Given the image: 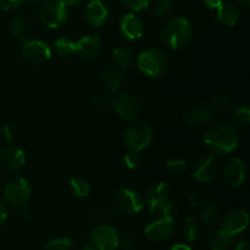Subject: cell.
Here are the masks:
<instances>
[{
  "label": "cell",
  "mask_w": 250,
  "mask_h": 250,
  "mask_svg": "<svg viewBox=\"0 0 250 250\" xmlns=\"http://www.w3.org/2000/svg\"><path fill=\"white\" fill-rule=\"evenodd\" d=\"M203 141L210 151L225 155L236 149L238 144V133L233 127L221 125L209 129L204 134Z\"/></svg>",
  "instance_id": "obj_1"
},
{
  "label": "cell",
  "mask_w": 250,
  "mask_h": 250,
  "mask_svg": "<svg viewBox=\"0 0 250 250\" xmlns=\"http://www.w3.org/2000/svg\"><path fill=\"white\" fill-rule=\"evenodd\" d=\"M193 34L192 23L186 17H175L170 20L161 32V39L167 48L178 50L189 42Z\"/></svg>",
  "instance_id": "obj_2"
},
{
  "label": "cell",
  "mask_w": 250,
  "mask_h": 250,
  "mask_svg": "<svg viewBox=\"0 0 250 250\" xmlns=\"http://www.w3.org/2000/svg\"><path fill=\"white\" fill-rule=\"evenodd\" d=\"M138 68L149 77H160L165 73L167 60L163 50L156 48L146 49L137 59Z\"/></svg>",
  "instance_id": "obj_3"
},
{
  "label": "cell",
  "mask_w": 250,
  "mask_h": 250,
  "mask_svg": "<svg viewBox=\"0 0 250 250\" xmlns=\"http://www.w3.org/2000/svg\"><path fill=\"white\" fill-rule=\"evenodd\" d=\"M68 7L63 0H45L39 9V19L49 28H59L66 22Z\"/></svg>",
  "instance_id": "obj_4"
},
{
  "label": "cell",
  "mask_w": 250,
  "mask_h": 250,
  "mask_svg": "<svg viewBox=\"0 0 250 250\" xmlns=\"http://www.w3.org/2000/svg\"><path fill=\"white\" fill-rule=\"evenodd\" d=\"M153 138V131L148 124L136 122L126 128L124 132V141L131 151H141L150 144Z\"/></svg>",
  "instance_id": "obj_5"
},
{
  "label": "cell",
  "mask_w": 250,
  "mask_h": 250,
  "mask_svg": "<svg viewBox=\"0 0 250 250\" xmlns=\"http://www.w3.org/2000/svg\"><path fill=\"white\" fill-rule=\"evenodd\" d=\"M6 202L14 208H22L31 197V187L23 177H15L6 185L4 190Z\"/></svg>",
  "instance_id": "obj_6"
},
{
  "label": "cell",
  "mask_w": 250,
  "mask_h": 250,
  "mask_svg": "<svg viewBox=\"0 0 250 250\" xmlns=\"http://www.w3.org/2000/svg\"><path fill=\"white\" fill-rule=\"evenodd\" d=\"M114 109L126 121H134L141 114V106L137 98L129 92H121L112 100Z\"/></svg>",
  "instance_id": "obj_7"
},
{
  "label": "cell",
  "mask_w": 250,
  "mask_h": 250,
  "mask_svg": "<svg viewBox=\"0 0 250 250\" xmlns=\"http://www.w3.org/2000/svg\"><path fill=\"white\" fill-rule=\"evenodd\" d=\"M92 242L97 250H115L119 247L120 237L114 227L100 225L93 229Z\"/></svg>",
  "instance_id": "obj_8"
},
{
  "label": "cell",
  "mask_w": 250,
  "mask_h": 250,
  "mask_svg": "<svg viewBox=\"0 0 250 250\" xmlns=\"http://www.w3.org/2000/svg\"><path fill=\"white\" fill-rule=\"evenodd\" d=\"M115 202H116L117 208L125 214H138L144 207L143 198L134 190L128 189V188H122L117 190L115 195Z\"/></svg>",
  "instance_id": "obj_9"
},
{
  "label": "cell",
  "mask_w": 250,
  "mask_h": 250,
  "mask_svg": "<svg viewBox=\"0 0 250 250\" xmlns=\"http://www.w3.org/2000/svg\"><path fill=\"white\" fill-rule=\"evenodd\" d=\"M22 55L32 63L43 65L51 58V50L46 43L42 41H27L22 44Z\"/></svg>",
  "instance_id": "obj_10"
},
{
  "label": "cell",
  "mask_w": 250,
  "mask_h": 250,
  "mask_svg": "<svg viewBox=\"0 0 250 250\" xmlns=\"http://www.w3.org/2000/svg\"><path fill=\"white\" fill-rule=\"evenodd\" d=\"M247 173V166L243 160L238 158L231 159L227 161L225 165L224 171H222V176H224V181L227 186L229 187H239L242 183L246 180Z\"/></svg>",
  "instance_id": "obj_11"
},
{
  "label": "cell",
  "mask_w": 250,
  "mask_h": 250,
  "mask_svg": "<svg viewBox=\"0 0 250 250\" xmlns=\"http://www.w3.org/2000/svg\"><path fill=\"white\" fill-rule=\"evenodd\" d=\"M217 170H219V166H217L215 156H202L193 166V177L202 183L211 182L216 176Z\"/></svg>",
  "instance_id": "obj_12"
},
{
  "label": "cell",
  "mask_w": 250,
  "mask_h": 250,
  "mask_svg": "<svg viewBox=\"0 0 250 250\" xmlns=\"http://www.w3.org/2000/svg\"><path fill=\"white\" fill-rule=\"evenodd\" d=\"M146 202H148L151 214L158 210H163V208L170 202V189L163 182H156L151 185L146 193Z\"/></svg>",
  "instance_id": "obj_13"
},
{
  "label": "cell",
  "mask_w": 250,
  "mask_h": 250,
  "mask_svg": "<svg viewBox=\"0 0 250 250\" xmlns=\"http://www.w3.org/2000/svg\"><path fill=\"white\" fill-rule=\"evenodd\" d=\"M26 161L23 151L19 148H5L0 150V171L16 172L21 170Z\"/></svg>",
  "instance_id": "obj_14"
},
{
  "label": "cell",
  "mask_w": 250,
  "mask_h": 250,
  "mask_svg": "<svg viewBox=\"0 0 250 250\" xmlns=\"http://www.w3.org/2000/svg\"><path fill=\"white\" fill-rule=\"evenodd\" d=\"M173 232V220L160 219L151 222L144 229V234L151 242L166 241Z\"/></svg>",
  "instance_id": "obj_15"
},
{
  "label": "cell",
  "mask_w": 250,
  "mask_h": 250,
  "mask_svg": "<svg viewBox=\"0 0 250 250\" xmlns=\"http://www.w3.org/2000/svg\"><path fill=\"white\" fill-rule=\"evenodd\" d=\"M212 120H214V115H212L211 110L209 107L200 106V105L189 107L183 115V121L188 126L197 127V128L209 126Z\"/></svg>",
  "instance_id": "obj_16"
},
{
  "label": "cell",
  "mask_w": 250,
  "mask_h": 250,
  "mask_svg": "<svg viewBox=\"0 0 250 250\" xmlns=\"http://www.w3.org/2000/svg\"><path fill=\"white\" fill-rule=\"evenodd\" d=\"M109 17V9L102 0H90L84 10V19L92 27H100Z\"/></svg>",
  "instance_id": "obj_17"
},
{
  "label": "cell",
  "mask_w": 250,
  "mask_h": 250,
  "mask_svg": "<svg viewBox=\"0 0 250 250\" xmlns=\"http://www.w3.org/2000/svg\"><path fill=\"white\" fill-rule=\"evenodd\" d=\"M102 49V41L97 36H84L76 43V53L87 60L98 58Z\"/></svg>",
  "instance_id": "obj_18"
},
{
  "label": "cell",
  "mask_w": 250,
  "mask_h": 250,
  "mask_svg": "<svg viewBox=\"0 0 250 250\" xmlns=\"http://www.w3.org/2000/svg\"><path fill=\"white\" fill-rule=\"evenodd\" d=\"M248 224L249 216L244 210H233L226 215L222 229L229 233L236 236V234L242 233L248 227Z\"/></svg>",
  "instance_id": "obj_19"
},
{
  "label": "cell",
  "mask_w": 250,
  "mask_h": 250,
  "mask_svg": "<svg viewBox=\"0 0 250 250\" xmlns=\"http://www.w3.org/2000/svg\"><path fill=\"white\" fill-rule=\"evenodd\" d=\"M120 29L126 38L131 39V41H137L143 36L144 23L139 16L134 14H128L121 20Z\"/></svg>",
  "instance_id": "obj_20"
},
{
  "label": "cell",
  "mask_w": 250,
  "mask_h": 250,
  "mask_svg": "<svg viewBox=\"0 0 250 250\" xmlns=\"http://www.w3.org/2000/svg\"><path fill=\"white\" fill-rule=\"evenodd\" d=\"M239 17H241V12H239L238 7L233 4H229V2L225 4V2H222L221 6L217 9V21L222 26H236L239 21Z\"/></svg>",
  "instance_id": "obj_21"
},
{
  "label": "cell",
  "mask_w": 250,
  "mask_h": 250,
  "mask_svg": "<svg viewBox=\"0 0 250 250\" xmlns=\"http://www.w3.org/2000/svg\"><path fill=\"white\" fill-rule=\"evenodd\" d=\"M100 80L105 89L110 93H116L122 84L121 72L115 67H109L103 71Z\"/></svg>",
  "instance_id": "obj_22"
},
{
  "label": "cell",
  "mask_w": 250,
  "mask_h": 250,
  "mask_svg": "<svg viewBox=\"0 0 250 250\" xmlns=\"http://www.w3.org/2000/svg\"><path fill=\"white\" fill-rule=\"evenodd\" d=\"M181 232H182L183 238L190 243V242H194L199 237L200 226L197 220L190 216H187L183 220L182 226H181Z\"/></svg>",
  "instance_id": "obj_23"
},
{
  "label": "cell",
  "mask_w": 250,
  "mask_h": 250,
  "mask_svg": "<svg viewBox=\"0 0 250 250\" xmlns=\"http://www.w3.org/2000/svg\"><path fill=\"white\" fill-rule=\"evenodd\" d=\"M68 189L76 198H85L90 192V185L83 178L72 177L68 183Z\"/></svg>",
  "instance_id": "obj_24"
},
{
  "label": "cell",
  "mask_w": 250,
  "mask_h": 250,
  "mask_svg": "<svg viewBox=\"0 0 250 250\" xmlns=\"http://www.w3.org/2000/svg\"><path fill=\"white\" fill-rule=\"evenodd\" d=\"M220 216V210L217 204L212 202H207L200 209V217L208 225H214L217 222Z\"/></svg>",
  "instance_id": "obj_25"
},
{
  "label": "cell",
  "mask_w": 250,
  "mask_h": 250,
  "mask_svg": "<svg viewBox=\"0 0 250 250\" xmlns=\"http://www.w3.org/2000/svg\"><path fill=\"white\" fill-rule=\"evenodd\" d=\"M209 242L211 246H221V247H226V248H229V247L233 244L234 236L233 234L229 233L227 231H225L224 229H216V231H214L211 234H210Z\"/></svg>",
  "instance_id": "obj_26"
},
{
  "label": "cell",
  "mask_w": 250,
  "mask_h": 250,
  "mask_svg": "<svg viewBox=\"0 0 250 250\" xmlns=\"http://www.w3.org/2000/svg\"><path fill=\"white\" fill-rule=\"evenodd\" d=\"M54 46H55L56 54L62 58H67L76 51V43L67 37H60L56 39Z\"/></svg>",
  "instance_id": "obj_27"
},
{
  "label": "cell",
  "mask_w": 250,
  "mask_h": 250,
  "mask_svg": "<svg viewBox=\"0 0 250 250\" xmlns=\"http://www.w3.org/2000/svg\"><path fill=\"white\" fill-rule=\"evenodd\" d=\"M114 60L120 67L127 68L133 62V55L126 48H116L114 50Z\"/></svg>",
  "instance_id": "obj_28"
},
{
  "label": "cell",
  "mask_w": 250,
  "mask_h": 250,
  "mask_svg": "<svg viewBox=\"0 0 250 250\" xmlns=\"http://www.w3.org/2000/svg\"><path fill=\"white\" fill-rule=\"evenodd\" d=\"M232 120L237 126H247L250 121V110L246 105L236 107L232 114Z\"/></svg>",
  "instance_id": "obj_29"
},
{
  "label": "cell",
  "mask_w": 250,
  "mask_h": 250,
  "mask_svg": "<svg viewBox=\"0 0 250 250\" xmlns=\"http://www.w3.org/2000/svg\"><path fill=\"white\" fill-rule=\"evenodd\" d=\"M27 31V22L23 17L17 16L12 19V21L10 22V32L14 37L16 38H22L24 36Z\"/></svg>",
  "instance_id": "obj_30"
},
{
  "label": "cell",
  "mask_w": 250,
  "mask_h": 250,
  "mask_svg": "<svg viewBox=\"0 0 250 250\" xmlns=\"http://www.w3.org/2000/svg\"><path fill=\"white\" fill-rule=\"evenodd\" d=\"M173 9V0H158L154 5L153 14L158 19L166 17Z\"/></svg>",
  "instance_id": "obj_31"
},
{
  "label": "cell",
  "mask_w": 250,
  "mask_h": 250,
  "mask_svg": "<svg viewBox=\"0 0 250 250\" xmlns=\"http://www.w3.org/2000/svg\"><path fill=\"white\" fill-rule=\"evenodd\" d=\"M232 104V99L227 94H220L217 97H215L211 100V104H210V110L211 111H225L226 109H229Z\"/></svg>",
  "instance_id": "obj_32"
},
{
  "label": "cell",
  "mask_w": 250,
  "mask_h": 250,
  "mask_svg": "<svg viewBox=\"0 0 250 250\" xmlns=\"http://www.w3.org/2000/svg\"><path fill=\"white\" fill-rule=\"evenodd\" d=\"M72 249V242L68 238H58L50 241L45 244L44 250H71Z\"/></svg>",
  "instance_id": "obj_33"
},
{
  "label": "cell",
  "mask_w": 250,
  "mask_h": 250,
  "mask_svg": "<svg viewBox=\"0 0 250 250\" xmlns=\"http://www.w3.org/2000/svg\"><path fill=\"white\" fill-rule=\"evenodd\" d=\"M122 4L133 11H142L150 5L151 0H121Z\"/></svg>",
  "instance_id": "obj_34"
},
{
  "label": "cell",
  "mask_w": 250,
  "mask_h": 250,
  "mask_svg": "<svg viewBox=\"0 0 250 250\" xmlns=\"http://www.w3.org/2000/svg\"><path fill=\"white\" fill-rule=\"evenodd\" d=\"M141 163H142V158L137 151H131V153H128L126 156H125V164H126L127 167L131 168V170H134V168L139 167Z\"/></svg>",
  "instance_id": "obj_35"
},
{
  "label": "cell",
  "mask_w": 250,
  "mask_h": 250,
  "mask_svg": "<svg viewBox=\"0 0 250 250\" xmlns=\"http://www.w3.org/2000/svg\"><path fill=\"white\" fill-rule=\"evenodd\" d=\"M167 167L175 172H185L187 170V163L181 158H173L167 161Z\"/></svg>",
  "instance_id": "obj_36"
},
{
  "label": "cell",
  "mask_w": 250,
  "mask_h": 250,
  "mask_svg": "<svg viewBox=\"0 0 250 250\" xmlns=\"http://www.w3.org/2000/svg\"><path fill=\"white\" fill-rule=\"evenodd\" d=\"M112 103V100L110 99L107 95H104V94H99L97 95V97L93 99L92 104L94 107H98V109H105V107L109 106L110 104Z\"/></svg>",
  "instance_id": "obj_37"
},
{
  "label": "cell",
  "mask_w": 250,
  "mask_h": 250,
  "mask_svg": "<svg viewBox=\"0 0 250 250\" xmlns=\"http://www.w3.org/2000/svg\"><path fill=\"white\" fill-rule=\"evenodd\" d=\"M163 212H164V217L165 219H170V220H173L176 217V215H177L178 212V209H177V205L175 204L173 202H168L167 204L165 205V207L163 208Z\"/></svg>",
  "instance_id": "obj_38"
},
{
  "label": "cell",
  "mask_w": 250,
  "mask_h": 250,
  "mask_svg": "<svg viewBox=\"0 0 250 250\" xmlns=\"http://www.w3.org/2000/svg\"><path fill=\"white\" fill-rule=\"evenodd\" d=\"M24 0H0V7L2 10H15L23 4Z\"/></svg>",
  "instance_id": "obj_39"
},
{
  "label": "cell",
  "mask_w": 250,
  "mask_h": 250,
  "mask_svg": "<svg viewBox=\"0 0 250 250\" xmlns=\"http://www.w3.org/2000/svg\"><path fill=\"white\" fill-rule=\"evenodd\" d=\"M119 246L122 250H133L137 248V241L132 237H125L122 241L119 242Z\"/></svg>",
  "instance_id": "obj_40"
},
{
  "label": "cell",
  "mask_w": 250,
  "mask_h": 250,
  "mask_svg": "<svg viewBox=\"0 0 250 250\" xmlns=\"http://www.w3.org/2000/svg\"><path fill=\"white\" fill-rule=\"evenodd\" d=\"M203 2H204V5L208 7V9L217 10L220 6H221L224 1H222V0H203Z\"/></svg>",
  "instance_id": "obj_41"
},
{
  "label": "cell",
  "mask_w": 250,
  "mask_h": 250,
  "mask_svg": "<svg viewBox=\"0 0 250 250\" xmlns=\"http://www.w3.org/2000/svg\"><path fill=\"white\" fill-rule=\"evenodd\" d=\"M2 134H4V138L6 139V142H12L15 139L14 131L10 126H4L2 127Z\"/></svg>",
  "instance_id": "obj_42"
},
{
  "label": "cell",
  "mask_w": 250,
  "mask_h": 250,
  "mask_svg": "<svg viewBox=\"0 0 250 250\" xmlns=\"http://www.w3.org/2000/svg\"><path fill=\"white\" fill-rule=\"evenodd\" d=\"M6 219H7V211L6 209H5L4 204L0 202V227L4 225V222L6 221Z\"/></svg>",
  "instance_id": "obj_43"
},
{
  "label": "cell",
  "mask_w": 250,
  "mask_h": 250,
  "mask_svg": "<svg viewBox=\"0 0 250 250\" xmlns=\"http://www.w3.org/2000/svg\"><path fill=\"white\" fill-rule=\"evenodd\" d=\"M21 217L23 220H29L32 217V210L27 205H23L21 210Z\"/></svg>",
  "instance_id": "obj_44"
},
{
  "label": "cell",
  "mask_w": 250,
  "mask_h": 250,
  "mask_svg": "<svg viewBox=\"0 0 250 250\" xmlns=\"http://www.w3.org/2000/svg\"><path fill=\"white\" fill-rule=\"evenodd\" d=\"M170 250H192V249H190V247H188L187 244H176V246H173Z\"/></svg>",
  "instance_id": "obj_45"
},
{
  "label": "cell",
  "mask_w": 250,
  "mask_h": 250,
  "mask_svg": "<svg viewBox=\"0 0 250 250\" xmlns=\"http://www.w3.org/2000/svg\"><path fill=\"white\" fill-rule=\"evenodd\" d=\"M236 250H250L249 243L247 241L241 242V243L238 244V247H237V248H236Z\"/></svg>",
  "instance_id": "obj_46"
},
{
  "label": "cell",
  "mask_w": 250,
  "mask_h": 250,
  "mask_svg": "<svg viewBox=\"0 0 250 250\" xmlns=\"http://www.w3.org/2000/svg\"><path fill=\"white\" fill-rule=\"evenodd\" d=\"M63 2H65L67 6H72V5H78L80 2H82V0H63Z\"/></svg>",
  "instance_id": "obj_47"
},
{
  "label": "cell",
  "mask_w": 250,
  "mask_h": 250,
  "mask_svg": "<svg viewBox=\"0 0 250 250\" xmlns=\"http://www.w3.org/2000/svg\"><path fill=\"white\" fill-rule=\"evenodd\" d=\"M237 1H238L239 4L243 5V6H246V7H248L250 5V0H237Z\"/></svg>",
  "instance_id": "obj_48"
},
{
  "label": "cell",
  "mask_w": 250,
  "mask_h": 250,
  "mask_svg": "<svg viewBox=\"0 0 250 250\" xmlns=\"http://www.w3.org/2000/svg\"><path fill=\"white\" fill-rule=\"evenodd\" d=\"M211 250H229V248H226V247H221V246H212Z\"/></svg>",
  "instance_id": "obj_49"
},
{
  "label": "cell",
  "mask_w": 250,
  "mask_h": 250,
  "mask_svg": "<svg viewBox=\"0 0 250 250\" xmlns=\"http://www.w3.org/2000/svg\"><path fill=\"white\" fill-rule=\"evenodd\" d=\"M83 250H97V248H95L94 246H87L83 248Z\"/></svg>",
  "instance_id": "obj_50"
},
{
  "label": "cell",
  "mask_w": 250,
  "mask_h": 250,
  "mask_svg": "<svg viewBox=\"0 0 250 250\" xmlns=\"http://www.w3.org/2000/svg\"><path fill=\"white\" fill-rule=\"evenodd\" d=\"M28 1H31V2H34V1H38V0H28Z\"/></svg>",
  "instance_id": "obj_51"
}]
</instances>
